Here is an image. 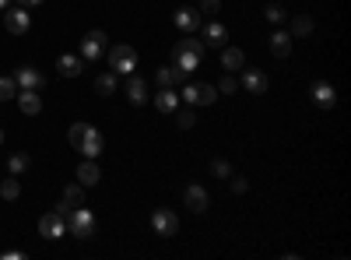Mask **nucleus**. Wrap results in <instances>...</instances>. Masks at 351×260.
<instances>
[{"instance_id":"f257e3e1","label":"nucleus","mask_w":351,"mask_h":260,"mask_svg":"<svg viewBox=\"0 0 351 260\" xmlns=\"http://www.w3.org/2000/svg\"><path fill=\"white\" fill-rule=\"evenodd\" d=\"M67 141H71V148H74V152H81L84 158H99V155L106 152V137H102V130H99V127H92V123H84V120L71 123Z\"/></svg>"},{"instance_id":"f03ea898","label":"nucleus","mask_w":351,"mask_h":260,"mask_svg":"<svg viewBox=\"0 0 351 260\" xmlns=\"http://www.w3.org/2000/svg\"><path fill=\"white\" fill-rule=\"evenodd\" d=\"M200 56H204V43L193 39V32H183V39L172 46V64L180 67L183 74H190V71L200 67Z\"/></svg>"},{"instance_id":"7ed1b4c3","label":"nucleus","mask_w":351,"mask_h":260,"mask_svg":"<svg viewBox=\"0 0 351 260\" xmlns=\"http://www.w3.org/2000/svg\"><path fill=\"white\" fill-rule=\"evenodd\" d=\"M67 215H71V204H56L49 215H43L39 218V236L43 239H64L67 236Z\"/></svg>"},{"instance_id":"20e7f679","label":"nucleus","mask_w":351,"mask_h":260,"mask_svg":"<svg viewBox=\"0 0 351 260\" xmlns=\"http://www.w3.org/2000/svg\"><path fill=\"white\" fill-rule=\"evenodd\" d=\"M95 228H99V222H95V215L88 211L84 204L71 208V215H67V233H71V236H77V239H92V236H95Z\"/></svg>"},{"instance_id":"39448f33","label":"nucleus","mask_w":351,"mask_h":260,"mask_svg":"<svg viewBox=\"0 0 351 260\" xmlns=\"http://www.w3.org/2000/svg\"><path fill=\"white\" fill-rule=\"evenodd\" d=\"M109 67H112L116 74H134V67H137V53H134V46H127V43L109 46Z\"/></svg>"},{"instance_id":"423d86ee","label":"nucleus","mask_w":351,"mask_h":260,"mask_svg":"<svg viewBox=\"0 0 351 260\" xmlns=\"http://www.w3.org/2000/svg\"><path fill=\"white\" fill-rule=\"evenodd\" d=\"M180 99L186 106H211L218 99V88H215V84H183Z\"/></svg>"},{"instance_id":"0eeeda50","label":"nucleus","mask_w":351,"mask_h":260,"mask_svg":"<svg viewBox=\"0 0 351 260\" xmlns=\"http://www.w3.org/2000/svg\"><path fill=\"white\" fill-rule=\"evenodd\" d=\"M102 53H106V32L102 28H92V32L81 39V60L95 64V60H102Z\"/></svg>"},{"instance_id":"6e6552de","label":"nucleus","mask_w":351,"mask_h":260,"mask_svg":"<svg viewBox=\"0 0 351 260\" xmlns=\"http://www.w3.org/2000/svg\"><path fill=\"white\" fill-rule=\"evenodd\" d=\"M11 78H14V84H18V92H21V88H28V92H43V84H46L43 71H36L32 64H21Z\"/></svg>"},{"instance_id":"1a4fd4ad","label":"nucleus","mask_w":351,"mask_h":260,"mask_svg":"<svg viewBox=\"0 0 351 260\" xmlns=\"http://www.w3.org/2000/svg\"><path fill=\"white\" fill-rule=\"evenodd\" d=\"M4 28H8L11 36H25L28 28H32V14H28L21 4H18V8H8V11H4Z\"/></svg>"},{"instance_id":"9d476101","label":"nucleus","mask_w":351,"mask_h":260,"mask_svg":"<svg viewBox=\"0 0 351 260\" xmlns=\"http://www.w3.org/2000/svg\"><path fill=\"white\" fill-rule=\"evenodd\" d=\"M152 228H155L162 239H169V236L180 233V218H176V211H169V208H158V211L152 215Z\"/></svg>"},{"instance_id":"9b49d317","label":"nucleus","mask_w":351,"mask_h":260,"mask_svg":"<svg viewBox=\"0 0 351 260\" xmlns=\"http://www.w3.org/2000/svg\"><path fill=\"white\" fill-rule=\"evenodd\" d=\"M183 204H186L193 215H204V211H208V204H211V197H208V190H204V187L190 183V187L183 190Z\"/></svg>"},{"instance_id":"f8f14e48","label":"nucleus","mask_w":351,"mask_h":260,"mask_svg":"<svg viewBox=\"0 0 351 260\" xmlns=\"http://www.w3.org/2000/svg\"><path fill=\"white\" fill-rule=\"evenodd\" d=\"M243 88H246V95H263L267 92V74L263 71H256V67H243Z\"/></svg>"},{"instance_id":"ddd939ff","label":"nucleus","mask_w":351,"mask_h":260,"mask_svg":"<svg viewBox=\"0 0 351 260\" xmlns=\"http://www.w3.org/2000/svg\"><path fill=\"white\" fill-rule=\"evenodd\" d=\"M200 25H204V14L197 8H180L176 11V28H180V32H197Z\"/></svg>"},{"instance_id":"4468645a","label":"nucleus","mask_w":351,"mask_h":260,"mask_svg":"<svg viewBox=\"0 0 351 260\" xmlns=\"http://www.w3.org/2000/svg\"><path fill=\"white\" fill-rule=\"evenodd\" d=\"M313 102H316L319 109H334V106H337L334 84H330V81H316V84H313Z\"/></svg>"},{"instance_id":"2eb2a0df","label":"nucleus","mask_w":351,"mask_h":260,"mask_svg":"<svg viewBox=\"0 0 351 260\" xmlns=\"http://www.w3.org/2000/svg\"><path fill=\"white\" fill-rule=\"evenodd\" d=\"M14 99H18V106H21L25 117H39V113H43V95H39V92H28V88H21Z\"/></svg>"},{"instance_id":"dca6fc26","label":"nucleus","mask_w":351,"mask_h":260,"mask_svg":"<svg viewBox=\"0 0 351 260\" xmlns=\"http://www.w3.org/2000/svg\"><path fill=\"white\" fill-rule=\"evenodd\" d=\"M99 180H102L99 162H95V158H84V162L77 165V183H81V187H95Z\"/></svg>"},{"instance_id":"f3484780","label":"nucleus","mask_w":351,"mask_h":260,"mask_svg":"<svg viewBox=\"0 0 351 260\" xmlns=\"http://www.w3.org/2000/svg\"><path fill=\"white\" fill-rule=\"evenodd\" d=\"M127 99H130V106H144V102H148V84H144V78H137V74L127 78Z\"/></svg>"},{"instance_id":"a211bd4d","label":"nucleus","mask_w":351,"mask_h":260,"mask_svg":"<svg viewBox=\"0 0 351 260\" xmlns=\"http://www.w3.org/2000/svg\"><path fill=\"white\" fill-rule=\"evenodd\" d=\"M221 67H225L228 74L243 71V67H246V53H243V49H236V46H225V49H221Z\"/></svg>"},{"instance_id":"6ab92c4d","label":"nucleus","mask_w":351,"mask_h":260,"mask_svg":"<svg viewBox=\"0 0 351 260\" xmlns=\"http://www.w3.org/2000/svg\"><path fill=\"white\" fill-rule=\"evenodd\" d=\"M225 39H228V32H225L221 21H208V25H204V39H200L204 46H215L218 49V46H225Z\"/></svg>"},{"instance_id":"aec40b11","label":"nucleus","mask_w":351,"mask_h":260,"mask_svg":"<svg viewBox=\"0 0 351 260\" xmlns=\"http://www.w3.org/2000/svg\"><path fill=\"white\" fill-rule=\"evenodd\" d=\"M155 78H158V88H176V84H183V78H186V74H183L180 67H176V64H169V67H158V74H155Z\"/></svg>"},{"instance_id":"412c9836","label":"nucleus","mask_w":351,"mask_h":260,"mask_svg":"<svg viewBox=\"0 0 351 260\" xmlns=\"http://www.w3.org/2000/svg\"><path fill=\"white\" fill-rule=\"evenodd\" d=\"M81 56H74V53H64L60 60H56V71H60V78H77L81 74Z\"/></svg>"},{"instance_id":"4be33fe9","label":"nucleus","mask_w":351,"mask_h":260,"mask_svg":"<svg viewBox=\"0 0 351 260\" xmlns=\"http://www.w3.org/2000/svg\"><path fill=\"white\" fill-rule=\"evenodd\" d=\"M176 106H180V92H176V88H158L155 109H158V113H172Z\"/></svg>"},{"instance_id":"5701e85b","label":"nucleus","mask_w":351,"mask_h":260,"mask_svg":"<svg viewBox=\"0 0 351 260\" xmlns=\"http://www.w3.org/2000/svg\"><path fill=\"white\" fill-rule=\"evenodd\" d=\"M309 32H313V18L309 14H295V18H291V32H288L291 39H306Z\"/></svg>"},{"instance_id":"b1692460","label":"nucleus","mask_w":351,"mask_h":260,"mask_svg":"<svg viewBox=\"0 0 351 260\" xmlns=\"http://www.w3.org/2000/svg\"><path fill=\"white\" fill-rule=\"evenodd\" d=\"M271 53L274 56H291V36L288 32H274L271 36Z\"/></svg>"},{"instance_id":"393cba45","label":"nucleus","mask_w":351,"mask_h":260,"mask_svg":"<svg viewBox=\"0 0 351 260\" xmlns=\"http://www.w3.org/2000/svg\"><path fill=\"white\" fill-rule=\"evenodd\" d=\"M95 92H99L102 99L116 92V71H106V74H99V78H95Z\"/></svg>"},{"instance_id":"a878e982","label":"nucleus","mask_w":351,"mask_h":260,"mask_svg":"<svg viewBox=\"0 0 351 260\" xmlns=\"http://www.w3.org/2000/svg\"><path fill=\"white\" fill-rule=\"evenodd\" d=\"M172 117H176V127H180V130H190V127L197 123V117H193V106H186V109L176 106V109H172Z\"/></svg>"},{"instance_id":"bb28decb","label":"nucleus","mask_w":351,"mask_h":260,"mask_svg":"<svg viewBox=\"0 0 351 260\" xmlns=\"http://www.w3.org/2000/svg\"><path fill=\"white\" fill-rule=\"evenodd\" d=\"M64 204H71V208L84 204V187H81V183H71V187H64Z\"/></svg>"},{"instance_id":"cd10ccee","label":"nucleus","mask_w":351,"mask_h":260,"mask_svg":"<svg viewBox=\"0 0 351 260\" xmlns=\"http://www.w3.org/2000/svg\"><path fill=\"white\" fill-rule=\"evenodd\" d=\"M0 197H4V200H18V197H21V183H18V176H8L4 183H0Z\"/></svg>"},{"instance_id":"c85d7f7f","label":"nucleus","mask_w":351,"mask_h":260,"mask_svg":"<svg viewBox=\"0 0 351 260\" xmlns=\"http://www.w3.org/2000/svg\"><path fill=\"white\" fill-rule=\"evenodd\" d=\"M8 169H11V176H21V172L28 169V155H25V152L11 155V158H8Z\"/></svg>"},{"instance_id":"c756f323","label":"nucleus","mask_w":351,"mask_h":260,"mask_svg":"<svg viewBox=\"0 0 351 260\" xmlns=\"http://www.w3.org/2000/svg\"><path fill=\"white\" fill-rule=\"evenodd\" d=\"M18 95V84H14V78H0V102H11Z\"/></svg>"},{"instance_id":"7c9ffc66","label":"nucleus","mask_w":351,"mask_h":260,"mask_svg":"<svg viewBox=\"0 0 351 260\" xmlns=\"http://www.w3.org/2000/svg\"><path fill=\"white\" fill-rule=\"evenodd\" d=\"M211 176H215V180H228V176H232V165H228L225 158H215V162H211Z\"/></svg>"},{"instance_id":"2f4dec72","label":"nucleus","mask_w":351,"mask_h":260,"mask_svg":"<svg viewBox=\"0 0 351 260\" xmlns=\"http://www.w3.org/2000/svg\"><path fill=\"white\" fill-rule=\"evenodd\" d=\"M263 18H267L271 25H278V21H285V8L281 4H271L267 11H263Z\"/></svg>"},{"instance_id":"473e14b6","label":"nucleus","mask_w":351,"mask_h":260,"mask_svg":"<svg viewBox=\"0 0 351 260\" xmlns=\"http://www.w3.org/2000/svg\"><path fill=\"white\" fill-rule=\"evenodd\" d=\"M236 88H239V81L232 78V74H225V78H221V84H218V92H221V95H232Z\"/></svg>"},{"instance_id":"72a5a7b5","label":"nucleus","mask_w":351,"mask_h":260,"mask_svg":"<svg viewBox=\"0 0 351 260\" xmlns=\"http://www.w3.org/2000/svg\"><path fill=\"white\" fill-rule=\"evenodd\" d=\"M197 11H200V14H218V11H221V0H200Z\"/></svg>"},{"instance_id":"f704fd0d","label":"nucleus","mask_w":351,"mask_h":260,"mask_svg":"<svg viewBox=\"0 0 351 260\" xmlns=\"http://www.w3.org/2000/svg\"><path fill=\"white\" fill-rule=\"evenodd\" d=\"M228 180H232V193H246V187H250L246 176H228Z\"/></svg>"},{"instance_id":"c9c22d12","label":"nucleus","mask_w":351,"mask_h":260,"mask_svg":"<svg viewBox=\"0 0 351 260\" xmlns=\"http://www.w3.org/2000/svg\"><path fill=\"white\" fill-rule=\"evenodd\" d=\"M0 257H4V260H25L21 250H8V253H0Z\"/></svg>"},{"instance_id":"e433bc0d","label":"nucleus","mask_w":351,"mask_h":260,"mask_svg":"<svg viewBox=\"0 0 351 260\" xmlns=\"http://www.w3.org/2000/svg\"><path fill=\"white\" fill-rule=\"evenodd\" d=\"M18 4H21V8H39L43 0H18Z\"/></svg>"},{"instance_id":"4c0bfd02","label":"nucleus","mask_w":351,"mask_h":260,"mask_svg":"<svg viewBox=\"0 0 351 260\" xmlns=\"http://www.w3.org/2000/svg\"><path fill=\"white\" fill-rule=\"evenodd\" d=\"M11 8V0H0V11H8Z\"/></svg>"},{"instance_id":"58836bf2","label":"nucleus","mask_w":351,"mask_h":260,"mask_svg":"<svg viewBox=\"0 0 351 260\" xmlns=\"http://www.w3.org/2000/svg\"><path fill=\"white\" fill-rule=\"evenodd\" d=\"M0 144H4V130H0Z\"/></svg>"}]
</instances>
